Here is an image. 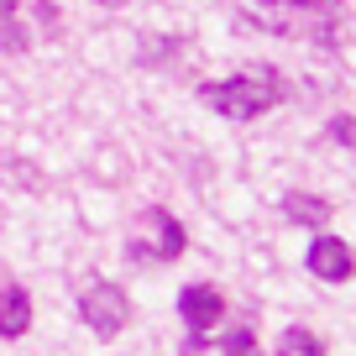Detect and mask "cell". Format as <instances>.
<instances>
[{
  "instance_id": "5",
  "label": "cell",
  "mask_w": 356,
  "mask_h": 356,
  "mask_svg": "<svg viewBox=\"0 0 356 356\" xmlns=\"http://www.w3.org/2000/svg\"><path fill=\"white\" fill-rule=\"evenodd\" d=\"M142 225H147L152 236H136V241L126 246V257H131L136 267H142V262H173V257H184L189 236H184V225H178L163 204H152V210L142 215Z\"/></svg>"
},
{
  "instance_id": "7",
  "label": "cell",
  "mask_w": 356,
  "mask_h": 356,
  "mask_svg": "<svg viewBox=\"0 0 356 356\" xmlns=\"http://www.w3.org/2000/svg\"><path fill=\"white\" fill-rule=\"evenodd\" d=\"M26 330H32V293H26L22 283H6V289H0V335H6V341H22Z\"/></svg>"
},
{
  "instance_id": "9",
  "label": "cell",
  "mask_w": 356,
  "mask_h": 356,
  "mask_svg": "<svg viewBox=\"0 0 356 356\" xmlns=\"http://www.w3.org/2000/svg\"><path fill=\"white\" fill-rule=\"evenodd\" d=\"M278 11H283V26H289V37H299L304 26L293 22L289 11H299V16H325V22H335V0H278Z\"/></svg>"
},
{
  "instance_id": "6",
  "label": "cell",
  "mask_w": 356,
  "mask_h": 356,
  "mask_svg": "<svg viewBox=\"0 0 356 356\" xmlns=\"http://www.w3.org/2000/svg\"><path fill=\"white\" fill-rule=\"evenodd\" d=\"M309 273L320 283H346L356 273V257H351V246L341 241V236H320V241H309Z\"/></svg>"
},
{
  "instance_id": "3",
  "label": "cell",
  "mask_w": 356,
  "mask_h": 356,
  "mask_svg": "<svg viewBox=\"0 0 356 356\" xmlns=\"http://www.w3.org/2000/svg\"><path fill=\"white\" fill-rule=\"evenodd\" d=\"M79 320H84L95 335H121L126 325H131V299H126L121 283L95 278V283L79 289Z\"/></svg>"
},
{
  "instance_id": "1",
  "label": "cell",
  "mask_w": 356,
  "mask_h": 356,
  "mask_svg": "<svg viewBox=\"0 0 356 356\" xmlns=\"http://www.w3.org/2000/svg\"><path fill=\"white\" fill-rule=\"evenodd\" d=\"M283 100H289V84H283L278 68H267V63H252V68H241V74H231V79L200 84V105H210L225 121H257V115H267Z\"/></svg>"
},
{
  "instance_id": "13",
  "label": "cell",
  "mask_w": 356,
  "mask_h": 356,
  "mask_svg": "<svg viewBox=\"0 0 356 356\" xmlns=\"http://www.w3.org/2000/svg\"><path fill=\"white\" fill-rule=\"evenodd\" d=\"M100 6H111V11H115V6H126V0H100Z\"/></svg>"
},
{
  "instance_id": "10",
  "label": "cell",
  "mask_w": 356,
  "mask_h": 356,
  "mask_svg": "<svg viewBox=\"0 0 356 356\" xmlns=\"http://www.w3.org/2000/svg\"><path fill=\"white\" fill-rule=\"evenodd\" d=\"M278 356H325V346L314 341L309 330H299V325H293V330H283V341H278Z\"/></svg>"
},
{
  "instance_id": "2",
  "label": "cell",
  "mask_w": 356,
  "mask_h": 356,
  "mask_svg": "<svg viewBox=\"0 0 356 356\" xmlns=\"http://www.w3.org/2000/svg\"><path fill=\"white\" fill-rule=\"evenodd\" d=\"M53 0H0V53H26L42 37H58Z\"/></svg>"
},
{
  "instance_id": "11",
  "label": "cell",
  "mask_w": 356,
  "mask_h": 356,
  "mask_svg": "<svg viewBox=\"0 0 356 356\" xmlns=\"http://www.w3.org/2000/svg\"><path fill=\"white\" fill-rule=\"evenodd\" d=\"M225 356H262V351H257V330H252V320H246L241 330L225 335Z\"/></svg>"
},
{
  "instance_id": "4",
  "label": "cell",
  "mask_w": 356,
  "mask_h": 356,
  "mask_svg": "<svg viewBox=\"0 0 356 356\" xmlns=\"http://www.w3.org/2000/svg\"><path fill=\"white\" fill-rule=\"evenodd\" d=\"M178 314L189 325V346H184V351L200 356L204 346H210L215 325L225 320V299H220V289H210V283H189V289L178 293Z\"/></svg>"
},
{
  "instance_id": "8",
  "label": "cell",
  "mask_w": 356,
  "mask_h": 356,
  "mask_svg": "<svg viewBox=\"0 0 356 356\" xmlns=\"http://www.w3.org/2000/svg\"><path fill=\"white\" fill-rule=\"evenodd\" d=\"M283 215H289L293 225H325V220H330V204H325L320 194L293 189V194H283Z\"/></svg>"
},
{
  "instance_id": "12",
  "label": "cell",
  "mask_w": 356,
  "mask_h": 356,
  "mask_svg": "<svg viewBox=\"0 0 356 356\" xmlns=\"http://www.w3.org/2000/svg\"><path fill=\"white\" fill-rule=\"evenodd\" d=\"M330 142H341V147L356 152V121H351V115H335V121H330Z\"/></svg>"
}]
</instances>
